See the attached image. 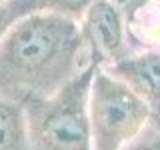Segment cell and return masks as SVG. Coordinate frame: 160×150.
Instances as JSON below:
<instances>
[{
	"label": "cell",
	"mask_w": 160,
	"mask_h": 150,
	"mask_svg": "<svg viewBox=\"0 0 160 150\" xmlns=\"http://www.w3.org/2000/svg\"><path fill=\"white\" fill-rule=\"evenodd\" d=\"M82 54L88 58L78 20L56 12L14 18L0 34V96L22 106L50 96L86 66Z\"/></svg>",
	"instance_id": "cell-1"
},
{
	"label": "cell",
	"mask_w": 160,
	"mask_h": 150,
	"mask_svg": "<svg viewBox=\"0 0 160 150\" xmlns=\"http://www.w3.org/2000/svg\"><path fill=\"white\" fill-rule=\"evenodd\" d=\"M96 66L88 62L54 94L24 104L28 150H92L88 94Z\"/></svg>",
	"instance_id": "cell-2"
},
{
	"label": "cell",
	"mask_w": 160,
	"mask_h": 150,
	"mask_svg": "<svg viewBox=\"0 0 160 150\" xmlns=\"http://www.w3.org/2000/svg\"><path fill=\"white\" fill-rule=\"evenodd\" d=\"M92 150H124L152 122L150 106L106 68L96 66L88 94Z\"/></svg>",
	"instance_id": "cell-3"
},
{
	"label": "cell",
	"mask_w": 160,
	"mask_h": 150,
	"mask_svg": "<svg viewBox=\"0 0 160 150\" xmlns=\"http://www.w3.org/2000/svg\"><path fill=\"white\" fill-rule=\"evenodd\" d=\"M78 22L90 62L108 66L130 54L126 14L114 0H94Z\"/></svg>",
	"instance_id": "cell-4"
},
{
	"label": "cell",
	"mask_w": 160,
	"mask_h": 150,
	"mask_svg": "<svg viewBox=\"0 0 160 150\" xmlns=\"http://www.w3.org/2000/svg\"><path fill=\"white\" fill-rule=\"evenodd\" d=\"M106 68L150 106L152 122L160 126V50H138L108 64Z\"/></svg>",
	"instance_id": "cell-5"
},
{
	"label": "cell",
	"mask_w": 160,
	"mask_h": 150,
	"mask_svg": "<svg viewBox=\"0 0 160 150\" xmlns=\"http://www.w3.org/2000/svg\"><path fill=\"white\" fill-rule=\"evenodd\" d=\"M124 14L128 38L140 50H160V0H134Z\"/></svg>",
	"instance_id": "cell-6"
},
{
	"label": "cell",
	"mask_w": 160,
	"mask_h": 150,
	"mask_svg": "<svg viewBox=\"0 0 160 150\" xmlns=\"http://www.w3.org/2000/svg\"><path fill=\"white\" fill-rule=\"evenodd\" d=\"M92 2L94 0H6L4 16H6V24L30 12H56L80 20Z\"/></svg>",
	"instance_id": "cell-7"
},
{
	"label": "cell",
	"mask_w": 160,
	"mask_h": 150,
	"mask_svg": "<svg viewBox=\"0 0 160 150\" xmlns=\"http://www.w3.org/2000/svg\"><path fill=\"white\" fill-rule=\"evenodd\" d=\"M0 150H28L24 106L0 96Z\"/></svg>",
	"instance_id": "cell-8"
},
{
	"label": "cell",
	"mask_w": 160,
	"mask_h": 150,
	"mask_svg": "<svg viewBox=\"0 0 160 150\" xmlns=\"http://www.w3.org/2000/svg\"><path fill=\"white\" fill-rule=\"evenodd\" d=\"M124 150H160V126L148 124V128Z\"/></svg>",
	"instance_id": "cell-9"
},
{
	"label": "cell",
	"mask_w": 160,
	"mask_h": 150,
	"mask_svg": "<svg viewBox=\"0 0 160 150\" xmlns=\"http://www.w3.org/2000/svg\"><path fill=\"white\" fill-rule=\"evenodd\" d=\"M8 24H6V16H4V6L0 8V34L4 32V28H6Z\"/></svg>",
	"instance_id": "cell-10"
},
{
	"label": "cell",
	"mask_w": 160,
	"mask_h": 150,
	"mask_svg": "<svg viewBox=\"0 0 160 150\" xmlns=\"http://www.w3.org/2000/svg\"><path fill=\"white\" fill-rule=\"evenodd\" d=\"M114 2H116V4H118V6H120V8H122V10H124V8H128V6H130V4H132V2H134V0H114Z\"/></svg>",
	"instance_id": "cell-11"
},
{
	"label": "cell",
	"mask_w": 160,
	"mask_h": 150,
	"mask_svg": "<svg viewBox=\"0 0 160 150\" xmlns=\"http://www.w3.org/2000/svg\"><path fill=\"white\" fill-rule=\"evenodd\" d=\"M4 4H6V0H0V8H2V6H4Z\"/></svg>",
	"instance_id": "cell-12"
}]
</instances>
